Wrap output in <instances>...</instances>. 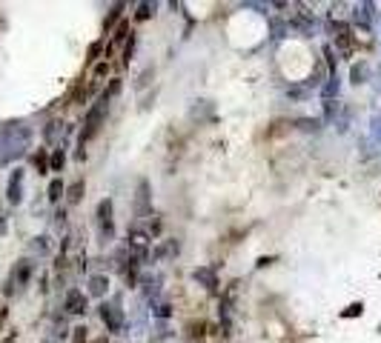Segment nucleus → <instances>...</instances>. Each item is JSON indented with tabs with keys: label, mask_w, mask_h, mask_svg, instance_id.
Returning <instances> with one entry per match:
<instances>
[{
	"label": "nucleus",
	"mask_w": 381,
	"mask_h": 343,
	"mask_svg": "<svg viewBox=\"0 0 381 343\" xmlns=\"http://www.w3.org/2000/svg\"><path fill=\"white\" fill-rule=\"evenodd\" d=\"M66 306H69V312H83V306H86V300L80 298L78 292H72L69 300H66Z\"/></svg>",
	"instance_id": "1"
},
{
	"label": "nucleus",
	"mask_w": 381,
	"mask_h": 343,
	"mask_svg": "<svg viewBox=\"0 0 381 343\" xmlns=\"http://www.w3.org/2000/svg\"><path fill=\"white\" fill-rule=\"evenodd\" d=\"M80 192H83V183H75V186H72V192H69V200L72 203L80 200Z\"/></svg>",
	"instance_id": "2"
},
{
	"label": "nucleus",
	"mask_w": 381,
	"mask_h": 343,
	"mask_svg": "<svg viewBox=\"0 0 381 343\" xmlns=\"http://www.w3.org/2000/svg\"><path fill=\"white\" fill-rule=\"evenodd\" d=\"M61 189H63V186L58 183V180H55V183L49 186V197H52V200H58V197H61Z\"/></svg>",
	"instance_id": "3"
}]
</instances>
